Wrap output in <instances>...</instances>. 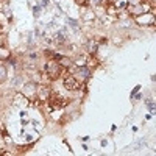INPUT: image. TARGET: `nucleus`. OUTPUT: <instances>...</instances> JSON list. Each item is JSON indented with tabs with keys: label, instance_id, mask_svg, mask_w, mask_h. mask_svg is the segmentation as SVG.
I'll list each match as a JSON object with an SVG mask.
<instances>
[{
	"label": "nucleus",
	"instance_id": "obj_2",
	"mask_svg": "<svg viewBox=\"0 0 156 156\" xmlns=\"http://www.w3.org/2000/svg\"><path fill=\"white\" fill-rule=\"evenodd\" d=\"M50 109H61L62 106H66L67 103H69V100H66V98H61V97H51L50 95Z\"/></svg>",
	"mask_w": 156,
	"mask_h": 156
},
{
	"label": "nucleus",
	"instance_id": "obj_7",
	"mask_svg": "<svg viewBox=\"0 0 156 156\" xmlns=\"http://www.w3.org/2000/svg\"><path fill=\"white\" fill-rule=\"evenodd\" d=\"M5 80H6V69L5 66L0 64V81H5Z\"/></svg>",
	"mask_w": 156,
	"mask_h": 156
},
{
	"label": "nucleus",
	"instance_id": "obj_8",
	"mask_svg": "<svg viewBox=\"0 0 156 156\" xmlns=\"http://www.w3.org/2000/svg\"><path fill=\"white\" fill-rule=\"evenodd\" d=\"M9 56V51L5 48H0V59H6Z\"/></svg>",
	"mask_w": 156,
	"mask_h": 156
},
{
	"label": "nucleus",
	"instance_id": "obj_3",
	"mask_svg": "<svg viewBox=\"0 0 156 156\" xmlns=\"http://www.w3.org/2000/svg\"><path fill=\"white\" fill-rule=\"evenodd\" d=\"M64 87H67L69 90H76L80 87V83L76 81V78L73 75H66L64 76Z\"/></svg>",
	"mask_w": 156,
	"mask_h": 156
},
{
	"label": "nucleus",
	"instance_id": "obj_10",
	"mask_svg": "<svg viewBox=\"0 0 156 156\" xmlns=\"http://www.w3.org/2000/svg\"><path fill=\"white\" fill-rule=\"evenodd\" d=\"M33 11H34V16H37V14H39V8H37V6H34V8H33Z\"/></svg>",
	"mask_w": 156,
	"mask_h": 156
},
{
	"label": "nucleus",
	"instance_id": "obj_9",
	"mask_svg": "<svg viewBox=\"0 0 156 156\" xmlns=\"http://www.w3.org/2000/svg\"><path fill=\"white\" fill-rule=\"evenodd\" d=\"M56 42H58V44L66 42V37H64V34H62V33H58V34H56Z\"/></svg>",
	"mask_w": 156,
	"mask_h": 156
},
{
	"label": "nucleus",
	"instance_id": "obj_11",
	"mask_svg": "<svg viewBox=\"0 0 156 156\" xmlns=\"http://www.w3.org/2000/svg\"><path fill=\"white\" fill-rule=\"evenodd\" d=\"M3 42H5V37L0 36V45H3Z\"/></svg>",
	"mask_w": 156,
	"mask_h": 156
},
{
	"label": "nucleus",
	"instance_id": "obj_5",
	"mask_svg": "<svg viewBox=\"0 0 156 156\" xmlns=\"http://www.w3.org/2000/svg\"><path fill=\"white\" fill-rule=\"evenodd\" d=\"M147 9H148V6H147V5H142L140 2H139L136 6H131V8H129V11H131L133 14H139V16H140V14H145Z\"/></svg>",
	"mask_w": 156,
	"mask_h": 156
},
{
	"label": "nucleus",
	"instance_id": "obj_1",
	"mask_svg": "<svg viewBox=\"0 0 156 156\" xmlns=\"http://www.w3.org/2000/svg\"><path fill=\"white\" fill-rule=\"evenodd\" d=\"M44 70H45V75L48 76V80H56V78L62 73L61 64H58V62H55V61L47 62L45 67H44Z\"/></svg>",
	"mask_w": 156,
	"mask_h": 156
},
{
	"label": "nucleus",
	"instance_id": "obj_6",
	"mask_svg": "<svg viewBox=\"0 0 156 156\" xmlns=\"http://www.w3.org/2000/svg\"><path fill=\"white\" fill-rule=\"evenodd\" d=\"M25 87H27V89L23 90V94L27 95V97H33V95L37 92V87H36V84H34V83H28Z\"/></svg>",
	"mask_w": 156,
	"mask_h": 156
},
{
	"label": "nucleus",
	"instance_id": "obj_4",
	"mask_svg": "<svg viewBox=\"0 0 156 156\" xmlns=\"http://www.w3.org/2000/svg\"><path fill=\"white\" fill-rule=\"evenodd\" d=\"M37 98L41 100V101H45V100H48L50 98V95H51V92H50V89L48 87H37Z\"/></svg>",
	"mask_w": 156,
	"mask_h": 156
}]
</instances>
